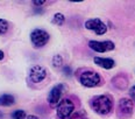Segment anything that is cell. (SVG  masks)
Returning a JSON list of instances; mask_svg holds the SVG:
<instances>
[{
  "mask_svg": "<svg viewBox=\"0 0 135 119\" xmlns=\"http://www.w3.org/2000/svg\"><path fill=\"white\" fill-rule=\"evenodd\" d=\"M90 105L95 113L106 116L113 110V100L107 95H100L92 98L90 100Z\"/></svg>",
  "mask_w": 135,
  "mask_h": 119,
  "instance_id": "1",
  "label": "cell"
},
{
  "mask_svg": "<svg viewBox=\"0 0 135 119\" xmlns=\"http://www.w3.org/2000/svg\"><path fill=\"white\" fill-rule=\"evenodd\" d=\"M79 82L81 85L86 88H94L100 84L101 78L98 72L92 71V70H86V71H83L80 74Z\"/></svg>",
  "mask_w": 135,
  "mask_h": 119,
  "instance_id": "2",
  "label": "cell"
},
{
  "mask_svg": "<svg viewBox=\"0 0 135 119\" xmlns=\"http://www.w3.org/2000/svg\"><path fill=\"white\" fill-rule=\"evenodd\" d=\"M75 111V104L71 99L65 98L62 99L60 104L56 107V112H57V117L60 119H66L74 113Z\"/></svg>",
  "mask_w": 135,
  "mask_h": 119,
  "instance_id": "3",
  "label": "cell"
},
{
  "mask_svg": "<svg viewBox=\"0 0 135 119\" xmlns=\"http://www.w3.org/2000/svg\"><path fill=\"white\" fill-rule=\"evenodd\" d=\"M133 102L128 98H121L118 104L117 116L120 119H128L133 115Z\"/></svg>",
  "mask_w": 135,
  "mask_h": 119,
  "instance_id": "4",
  "label": "cell"
},
{
  "mask_svg": "<svg viewBox=\"0 0 135 119\" xmlns=\"http://www.w3.org/2000/svg\"><path fill=\"white\" fill-rule=\"evenodd\" d=\"M30 40H32V43L35 47H43L49 41V34L46 30L36 28L30 34Z\"/></svg>",
  "mask_w": 135,
  "mask_h": 119,
  "instance_id": "5",
  "label": "cell"
},
{
  "mask_svg": "<svg viewBox=\"0 0 135 119\" xmlns=\"http://www.w3.org/2000/svg\"><path fill=\"white\" fill-rule=\"evenodd\" d=\"M85 28L94 32L97 35H104L107 32V26L100 19H90L85 22Z\"/></svg>",
  "mask_w": 135,
  "mask_h": 119,
  "instance_id": "6",
  "label": "cell"
},
{
  "mask_svg": "<svg viewBox=\"0 0 135 119\" xmlns=\"http://www.w3.org/2000/svg\"><path fill=\"white\" fill-rule=\"evenodd\" d=\"M63 90H64L63 84H58V85L54 86L50 90L49 95H48V103L51 107H57V105L60 104Z\"/></svg>",
  "mask_w": 135,
  "mask_h": 119,
  "instance_id": "7",
  "label": "cell"
},
{
  "mask_svg": "<svg viewBox=\"0 0 135 119\" xmlns=\"http://www.w3.org/2000/svg\"><path fill=\"white\" fill-rule=\"evenodd\" d=\"M89 47L97 53L111 52L115 48L114 43L112 41H93V40L89 42Z\"/></svg>",
  "mask_w": 135,
  "mask_h": 119,
  "instance_id": "8",
  "label": "cell"
},
{
  "mask_svg": "<svg viewBox=\"0 0 135 119\" xmlns=\"http://www.w3.org/2000/svg\"><path fill=\"white\" fill-rule=\"evenodd\" d=\"M47 77V70L42 66H34L29 70V78L33 83H41Z\"/></svg>",
  "mask_w": 135,
  "mask_h": 119,
  "instance_id": "9",
  "label": "cell"
},
{
  "mask_svg": "<svg viewBox=\"0 0 135 119\" xmlns=\"http://www.w3.org/2000/svg\"><path fill=\"white\" fill-rule=\"evenodd\" d=\"M94 63L98 67L103 68V69H112L115 66V62L112 58H105V57H94L93 58Z\"/></svg>",
  "mask_w": 135,
  "mask_h": 119,
  "instance_id": "10",
  "label": "cell"
},
{
  "mask_svg": "<svg viewBox=\"0 0 135 119\" xmlns=\"http://www.w3.org/2000/svg\"><path fill=\"white\" fill-rule=\"evenodd\" d=\"M112 83H113V85L117 88V89L125 90L128 85V79L125 75H121V74H120V75H117L113 79H112Z\"/></svg>",
  "mask_w": 135,
  "mask_h": 119,
  "instance_id": "11",
  "label": "cell"
},
{
  "mask_svg": "<svg viewBox=\"0 0 135 119\" xmlns=\"http://www.w3.org/2000/svg\"><path fill=\"white\" fill-rule=\"evenodd\" d=\"M15 103V98L12 95L4 93L0 96V106H11Z\"/></svg>",
  "mask_w": 135,
  "mask_h": 119,
  "instance_id": "12",
  "label": "cell"
},
{
  "mask_svg": "<svg viewBox=\"0 0 135 119\" xmlns=\"http://www.w3.org/2000/svg\"><path fill=\"white\" fill-rule=\"evenodd\" d=\"M64 21H65V16L62 13H56L54 18H52V24L57 25V26H62L64 24Z\"/></svg>",
  "mask_w": 135,
  "mask_h": 119,
  "instance_id": "13",
  "label": "cell"
},
{
  "mask_svg": "<svg viewBox=\"0 0 135 119\" xmlns=\"http://www.w3.org/2000/svg\"><path fill=\"white\" fill-rule=\"evenodd\" d=\"M8 28H9V25H8V22L6 21V20L4 19H0V34H6Z\"/></svg>",
  "mask_w": 135,
  "mask_h": 119,
  "instance_id": "14",
  "label": "cell"
},
{
  "mask_svg": "<svg viewBox=\"0 0 135 119\" xmlns=\"http://www.w3.org/2000/svg\"><path fill=\"white\" fill-rule=\"evenodd\" d=\"M62 64H63V58H62L61 55H55L52 57V66L55 68H61Z\"/></svg>",
  "mask_w": 135,
  "mask_h": 119,
  "instance_id": "15",
  "label": "cell"
},
{
  "mask_svg": "<svg viewBox=\"0 0 135 119\" xmlns=\"http://www.w3.org/2000/svg\"><path fill=\"white\" fill-rule=\"evenodd\" d=\"M12 118L13 119H25L26 118V113L22 110H16L12 113Z\"/></svg>",
  "mask_w": 135,
  "mask_h": 119,
  "instance_id": "16",
  "label": "cell"
},
{
  "mask_svg": "<svg viewBox=\"0 0 135 119\" xmlns=\"http://www.w3.org/2000/svg\"><path fill=\"white\" fill-rule=\"evenodd\" d=\"M129 96H131V98H132V102L135 103V85L131 88V90H129Z\"/></svg>",
  "mask_w": 135,
  "mask_h": 119,
  "instance_id": "17",
  "label": "cell"
},
{
  "mask_svg": "<svg viewBox=\"0 0 135 119\" xmlns=\"http://www.w3.org/2000/svg\"><path fill=\"white\" fill-rule=\"evenodd\" d=\"M63 72L65 74L66 76H71V74H72V71H71V68H70L69 66L64 67V68H63Z\"/></svg>",
  "mask_w": 135,
  "mask_h": 119,
  "instance_id": "18",
  "label": "cell"
},
{
  "mask_svg": "<svg viewBox=\"0 0 135 119\" xmlns=\"http://www.w3.org/2000/svg\"><path fill=\"white\" fill-rule=\"evenodd\" d=\"M33 4L35 5V6H38V7H40V6H43V5H46L47 2H46V1H33Z\"/></svg>",
  "mask_w": 135,
  "mask_h": 119,
  "instance_id": "19",
  "label": "cell"
},
{
  "mask_svg": "<svg viewBox=\"0 0 135 119\" xmlns=\"http://www.w3.org/2000/svg\"><path fill=\"white\" fill-rule=\"evenodd\" d=\"M27 119H38L36 116H33V115H30V116H28L27 117Z\"/></svg>",
  "mask_w": 135,
  "mask_h": 119,
  "instance_id": "20",
  "label": "cell"
},
{
  "mask_svg": "<svg viewBox=\"0 0 135 119\" xmlns=\"http://www.w3.org/2000/svg\"><path fill=\"white\" fill-rule=\"evenodd\" d=\"M2 58H4V53H2L1 50H0V61H1Z\"/></svg>",
  "mask_w": 135,
  "mask_h": 119,
  "instance_id": "21",
  "label": "cell"
}]
</instances>
